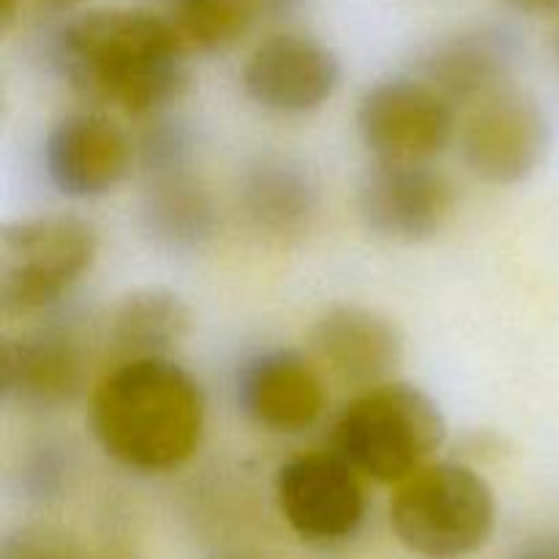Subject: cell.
Returning <instances> with one entry per match:
<instances>
[{
	"mask_svg": "<svg viewBox=\"0 0 559 559\" xmlns=\"http://www.w3.org/2000/svg\"><path fill=\"white\" fill-rule=\"evenodd\" d=\"M238 407L251 424L276 435H300L325 413V382L295 349H267L246 360L235 382Z\"/></svg>",
	"mask_w": 559,
	"mask_h": 559,
	"instance_id": "cell-12",
	"label": "cell"
},
{
	"mask_svg": "<svg viewBox=\"0 0 559 559\" xmlns=\"http://www.w3.org/2000/svg\"><path fill=\"white\" fill-rule=\"evenodd\" d=\"M309 349L342 385L374 388L391 382L404 358V338L385 314L366 306H331L309 331Z\"/></svg>",
	"mask_w": 559,
	"mask_h": 559,
	"instance_id": "cell-13",
	"label": "cell"
},
{
	"mask_svg": "<svg viewBox=\"0 0 559 559\" xmlns=\"http://www.w3.org/2000/svg\"><path fill=\"white\" fill-rule=\"evenodd\" d=\"M257 16V0H173L169 20L189 49L222 52L246 36Z\"/></svg>",
	"mask_w": 559,
	"mask_h": 559,
	"instance_id": "cell-19",
	"label": "cell"
},
{
	"mask_svg": "<svg viewBox=\"0 0 559 559\" xmlns=\"http://www.w3.org/2000/svg\"><path fill=\"white\" fill-rule=\"evenodd\" d=\"M85 385V353L71 333L47 328L0 344V393L27 409L74 402Z\"/></svg>",
	"mask_w": 559,
	"mask_h": 559,
	"instance_id": "cell-14",
	"label": "cell"
},
{
	"mask_svg": "<svg viewBox=\"0 0 559 559\" xmlns=\"http://www.w3.org/2000/svg\"><path fill=\"white\" fill-rule=\"evenodd\" d=\"M189 44L167 16L96 9L60 31L55 63L82 102L145 118L189 91Z\"/></svg>",
	"mask_w": 559,
	"mask_h": 559,
	"instance_id": "cell-1",
	"label": "cell"
},
{
	"mask_svg": "<svg viewBox=\"0 0 559 559\" xmlns=\"http://www.w3.org/2000/svg\"><path fill=\"white\" fill-rule=\"evenodd\" d=\"M49 3H58V5H71V3H82V0H49Z\"/></svg>",
	"mask_w": 559,
	"mask_h": 559,
	"instance_id": "cell-27",
	"label": "cell"
},
{
	"mask_svg": "<svg viewBox=\"0 0 559 559\" xmlns=\"http://www.w3.org/2000/svg\"><path fill=\"white\" fill-rule=\"evenodd\" d=\"M189 134L178 123H156L142 140V164L147 175L189 167Z\"/></svg>",
	"mask_w": 559,
	"mask_h": 559,
	"instance_id": "cell-21",
	"label": "cell"
},
{
	"mask_svg": "<svg viewBox=\"0 0 559 559\" xmlns=\"http://www.w3.org/2000/svg\"><path fill=\"white\" fill-rule=\"evenodd\" d=\"M516 41L497 27H473L431 44L415 63L420 80L453 104H475L511 85Z\"/></svg>",
	"mask_w": 559,
	"mask_h": 559,
	"instance_id": "cell-15",
	"label": "cell"
},
{
	"mask_svg": "<svg viewBox=\"0 0 559 559\" xmlns=\"http://www.w3.org/2000/svg\"><path fill=\"white\" fill-rule=\"evenodd\" d=\"M445 440L440 404L420 388L393 380L360 391L333 426V451L377 484H402Z\"/></svg>",
	"mask_w": 559,
	"mask_h": 559,
	"instance_id": "cell-3",
	"label": "cell"
},
{
	"mask_svg": "<svg viewBox=\"0 0 559 559\" xmlns=\"http://www.w3.org/2000/svg\"><path fill=\"white\" fill-rule=\"evenodd\" d=\"M516 9L530 11V14H546V11L559 9V0H508Z\"/></svg>",
	"mask_w": 559,
	"mask_h": 559,
	"instance_id": "cell-24",
	"label": "cell"
},
{
	"mask_svg": "<svg viewBox=\"0 0 559 559\" xmlns=\"http://www.w3.org/2000/svg\"><path fill=\"white\" fill-rule=\"evenodd\" d=\"M129 134L98 109L71 112L44 140V173L49 183L74 200H93L118 189L134 164Z\"/></svg>",
	"mask_w": 559,
	"mask_h": 559,
	"instance_id": "cell-11",
	"label": "cell"
},
{
	"mask_svg": "<svg viewBox=\"0 0 559 559\" xmlns=\"http://www.w3.org/2000/svg\"><path fill=\"white\" fill-rule=\"evenodd\" d=\"M0 559H85L71 535L55 527H20L3 540Z\"/></svg>",
	"mask_w": 559,
	"mask_h": 559,
	"instance_id": "cell-20",
	"label": "cell"
},
{
	"mask_svg": "<svg viewBox=\"0 0 559 559\" xmlns=\"http://www.w3.org/2000/svg\"><path fill=\"white\" fill-rule=\"evenodd\" d=\"M145 235L169 251L200 249L213 235V202L186 169L147 175L140 207Z\"/></svg>",
	"mask_w": 559,
	"mask_h": 559,
	"instance_id": "cell-17",
	"label": "cell"
},
{
	"mask_svg": "<svg viewBox=\"0 0 559 559\" xmlns=\"http://www.w3.org/2000/svg\"><path fill=\"white\" fill-rule=\"evenodd\" d=\"M91 431L123 467L167 473L200 448L205 393L173 358L120 360L93 388Z\"/></svg>",
	"mask_w": 559,
	"mask_h": 559,
	"instance_id": "cell-2",
	"label": "cell"
},
{
	"mask_svg": "<svg viewBox=\"0 0 559 559\" xmlns=\"http://www.w3.org/2000/svg\"><path fill=\"white\" fill-rule=\"evenodd\" d=\"M298 3L300 0H257V9H260V16H282L298 9Z\"/></svg>",
	"mask_w": 559,
	"mask_h": 559,
	"instance_id": "cell-23",
	"label": "cell"
},
{
	"mask_svg": "<svg viewBox=\"0 0 559 559\" xmlns=\"http://www.w3.org/2000/svg\"><path fill=\"white\" fill-rule=\"evenodd\" d=\"M191 331V309L175 289L140 287L112 314L109 342L120 360L169 358Z\"/></svg>",
	"mask_w": 559,
	"mask_h": 559,
	"instance_id": "cell-18",
	"label": "cell"
},
{
	"mask_svg": "<svg viewBox=\"0 0 559 559\" xmlns=\"http://www.w3.org/2000/svg\"><path fill=\"white\" fill-rule=\"evenodd\" d=\"M96 224L66 213L16 218L0 235V309L27 317L49 309L91 273Z\"/></svg>",
	"mask_w": 559,
	"mask_h": 559,
	"instance_id": "cell-5",
	"label": "cell"
},
{
	"mask_svg": "<svg viewBox=\"0 0 559 559\" xmlns=\"http://www.w3.org/2000/svg\"><path fill=\"white\" fill-rule=\"evenodd\" d=\"M211 559H278V557L265 555V551H222V555Z\"/></svg>",
	"mask_w": 559,
	"mask_h": 559,
	"instance_id": "cell-26",
	"label": "cell"
},
{
	"mask_svg": "<svg viewBox=\"0 0 559 559\" xmlns=\"http://www.w3.org/2000/svg\"><path fill=\"white\" fill-rule=\"evenodd\" d=\"M549 118L533 93L506 85L469 104L462 126V153L473 175L491 186H516L549 153Z\"/></svg>",
	"mask_w": 559,
	"mask_h": 559,
	"instance_id": "cell-7",
	"label": "cell"
},
{
	"mask_svg": "<svg viewBox=\"0 0 559 559\" xmlns=\"http://www.w3.org/2000/svg\"><path fill=\"white\" fill-rule=\"evenodd\" d=\"M342 85V60L320 38L276 33L243 66V91L273 115H309L325 107Z\"/></svg>",
	"mask_w": 559,
	"mask_h": 559,
	"instance_id": "cell-10",
	"label": "cell"
},
{
	"mask_svg": "<svg viewBox=\"0 0 559 559\" xmlns=\"http://www.w3.org/2000/svg\"><path fill=\"white\" fill-rule=\"evenodd\" d=\"M16 11H20L16 9V0H0V25H3V31L14 25Z\"/></svg>",
	"mask_w": 559,
	"mask_h": 559,
	"instance_id": "cell-25",
	"label": "cell"
},
{
	"mask_svg": "<svg viewBox=\"0 0 559 559\" xmlns=\"http://www.w3.org/2000/svg\"><path fill=\"white\" fill-rule=\"evenodd\" d=\"M391 530L424 559H464L484 549L497 527L491 486L467 464L429 462L396 484Z\"/></svg>",
	"mask_w": 559,
	"mask_h": 559,
	"instance_id": "cell-4",
	"label": "cell"
},
{
	"mask_svg": "<svg viewBox=\"0 0 559 559\" xmlns=\"http://www.w3.org/2000/svg\"><path fill=\"white\" fill-rule=\"evenodd\" d=\"M358 134L377 162H431L456 134V104L420 76H393L364 93Z\"/></svg>",
	"mask_w": 559,
	"mask_h": 559,
	"instance_id": "cell-6",
	"label": "cell"
},
{
	"mask_svg": "<svg viewBox=\"0 0 559 559\" xmlns=\"http://www.w3.org/2000/svg\"><path fill=\"white\" fill-rule=\"evenodd\" d=\"M358 213L377 238L407 246L424 243L451 224L456 189L429 162H377L360 183Z\"/></svg>",
	"mask_w": 559,
	"mask_h": 559,
	"instance_id": "cell-9",
	"label": "cell"
},
{
	"mask_svg": "<svg viewBox=\"0 0 559 559\" xmlns=\"http://www.w3.org/2000/svg\"><path fill=\"white\" fill-rule=\"evenodd\" d=\"M364 475L336 451H309L276 469L273 491L284 522L309 544L353 538L366 519Z\"/></svg>",
	"mask_w": 559,
	"mask_h": 559,
	"instance_id": "cell-8",
	"label": "cell"
},
{
	"mask_svg": "<svg viewBox=\"0 0 559 559\" xmlns=\"http://www.w3.org/2000/svg\"><path fill=\"white\" fill-rule=\"evenodd\" d=\"M513 559H559V540H538L524 546Z\"/></svg>",
	"mask_w": 559,
	"mask_h": 559,
	"instance_id": "cell-22",
	"label": "cell"
},
{
	"mask_svg": "<svg viewBox=\"0 0 559 559\" xmlns=\"http://www.w3.org/2000/svg\"><path fill=\"white\" fill-rule=\"evenodd\" d=\"M240 207L265 238H304L320 213V186L295 158L260 156L240 178Z\"/></svg>",
	"mask_w": 559,
	"mask_h": 559,
	"instance_id": "cell-16",
	"label": "cell"
}]
</instances>
